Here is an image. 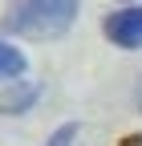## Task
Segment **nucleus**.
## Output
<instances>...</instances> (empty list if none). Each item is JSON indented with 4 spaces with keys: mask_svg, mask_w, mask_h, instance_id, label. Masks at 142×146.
<instances>
[{
    "mask_svg": "<svg viewBox=\"0 0 142 146\" xmlns=\"http://www.w3.org/2000/svg\"><path fill=\"white\" fill-rule=\"evenodd\" d=\"M77 8L81 0H8L0 29L21 41H57L73 29Z\"/></svg>",
    "mask_w": 142,
    "mask_h": 146,
    "instance_id": "1",
    "label": "nucleus"
},
{
    "mask_svg": "<svg viewBox=\"0 0 142 146\" xmlns=\"http://www.w3.org/2000/svg\"><path fill=\"white\" fill-rule=\"evenodd\" d=\"M106 41L118 49H142V4H122L106 16Z\"/></svg>",
    "mask_w": 142,
    "mask_h": 146,
    "instance_id": "2",
    "label": "nucleus"
},
{
    "mask_svg": "<svg viewBox=\"0 0 142 146\" xmlns=\"http://www.w3.org/2000/svg\"><path fill=\"white\" fill-rule=\"evenodd\" d=\"M41 98V81H25V77H16L8 85H0V114L4 118H21L33 110V102Z\"/></svg>",
    "mask_w": 142,
    "mask_h": 146,
    "instance_id": "3",
    "label": "nucleus"
},
{
    "mask_svg": "<svg viewBox=\"0 0 142 146\" xmlns=\"http://www.w3.org/2000/svg\"><path fill=\"white\" fill-rule=\"evenodd\" d=\"M25 69H29V61H25V53L21 49H12L4 36H0V81H16V77H25Z\"/></svg>",
    "mask_w": 142,
    "mask_h": 146,
    "instance_id": "4",
    "label": "nucleus"
},
{
    "mask_svg": "<svg viewBox=\"0 0 142 146\" xmlns=\"http://www.w3.org/2000/svg\"><path fill=\"white\" fill-rule=\"evenodd\" d=\"M73 142H77V122H65V126H57L41 146H73Z\"/></svg>",
    "mask_w": 142,
    "mask_h": 146,
    "instance_id": "5",
    "label": "nucleus"
},
{
    "mask_svg": "<svg viewBox=\"0 0 142 146\" xmlns=\"http://www.w3.org/2000/svg\"><path fill=\"white\" fill-rule=\"evenodd\" d=\"M118 146H142V134H130V138H122Z\"/></svg>",
    "mask_w": 142,
    "mask_h": 146,
    "instance_id": "6",
    "label": "nucleus"
},
{
    "mask_svg": "<svg viewBox=\"0 0 142 146\" xmlns=\"http://www.w3.org/2000/svg\"><path fill=\"white\" fill-rule=\"evenodd\" d=\"M122 4H138V0H122Z\"/></svg>",
    "mask_w": 142,
    "mask_h": 146,
    "instance_id": "7",
    "label": "nucleus"
}]
</instances>
